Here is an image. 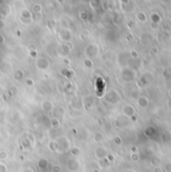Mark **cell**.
Listing matches in <instances>:
<instances>
[{"instance_id": "1", "label": "cell", "mask_w": 171, "mask_h": 172, "mask_svg": "<svg viewBox=\"0 0 171 172\" xmlns=\"http://www.w3.org/2000/svg\"><path fill=\"white\" fill-rule=\"evenodd\" d=\"M58 37H60V40L64 42L68 41H72V37H73V33L70 29L68 28H62L58 31Z\"/></svg>"}, {"instance_id": "2", "label": "cell", "mask_w": 171, "mask_h": 172, "mask_svg": "<svg viewBox=\"0 0 171 172\" xmlns=\"http://www.w3.org/2000/svg\"><path fill=\"white\" fill-rule=\"evenodd\" d=\"M35 65L39 71H46V69L50 67V63L46 57H38L36 59Z\"/></svg>"}, {"instance_id": "3", "label": "cell", "mask_w": 171, "mask_h": 172, "mask_svg": "<svg viewBox=\"0 0 171 172\" xmlns=\"http://www.w3.org/2000/svg\"><path fill=\"white\" fill-rule=\"evenodd\" d=\"M40 108H41V110L43 112H46V113H50V112H52V110H54V103L50 101V100H45V101H43L41 103V105H40Z\"/></svg>"}, {"instance_id": "4", "label": "cell", "mask_w": 171, "mask_h": 172, "mask_svg": "<svg viewBox=\"0 0 171 172\" xmlns=\"http://www.w3.org/2000/svg\"><path fill=\"white\" fill-rule=\"evenodd\" d=\"M79 162H78V160H77L76 158H71L70 160L68 161V164H66V167H68V169L70 171H72V172H75V171H77L79 169Z\"/></svg>"}, {"instance_id": "5", "label": "cell", "mask_w": 171, "mask_h": 172, "mask_svg": "<svg viewBox=\"0 0 171 172\" xmlns=\"http://www.w3.org/2000/svg\"><path fill=\"white\" fill-rule=\"evenodd\" d=\"M98 50H99V48H98L97 44H91V46H89L87 48L86 52H87V54L90 57H92V56H95L96 54H98Z\"/></svg>"}, {"instance_id": "6", "label": "cell", "mask_w": 171, "mask_h": 172, "mask_svg": "<svg viewBox=\"0 0 171 172\" xmlns=\"http://www.w3.org/2000/svg\"><path fill=\"white\" fill-rule=\"evenodd\" d=\"M107 155V151L104 148H97L95 150V156L98 159H104Z\"/></svg>"}, {"instance_id": "7", "label": "cell", "mask_w": 171, "mask_h": 172, "mask_svg": "<svg viewBox=\"0 0 171 172\" xmlns=\"http://www.w3.org/2000/svg\"><path fill=\"white\" fill-rule=\"evenodd\" d=\"M50 124L52 129H54V130H58V129L60 128V121L58 120V118H56V117L50 119Z\"/></svg>"}, {"instance_id": "8", "label": "cell", "mask_w": 171, "mask_h": 172, "mask_svg": "<svg viewBox=\"0 0 171 172\" xmlns=\"http://www.w3.org/2000/svg\"><path fill=\"white\" fill-rule=\"evenodd\" d=\"M37 167L40 169V170H45V169L48 167V159H44V158L39 159V160H38V162H37Z\"/></svg>"}, {"instance_id": "9", "label": "cell", "mask_w": 171, "mask_h": 172, "mask_svg": "<svg viewBox=\"0 0 171 172\" xmlns=\"http://www.w3.org/2000/svg\"><path fill=\"white\" fill-rule=\"evenodd\" d=\"M48 149H50L52 152H56V151L60 150L58 141H50V144H48Z\"/></svg>"}, {"instance_id": "10", "label": "cell", "mask_w": 171, "mask_h": 172, "mask_svg": "<svg viewBox=\"0 0 171 172\" xmlns=\"http://www.w3.org/2000/svg\"><path fill=\"white\" fill-rule=\"evenodd\" d=\"M24 78V71L22 69H16L13 73V79L15 81H21Z\"/></svg>"}, {"instance_id": "11", "label": "cell", "mask_w": 171, "mask_h": 172, "mask_svg": "<svg viewBox=\"0 0 171 172\" xmlns=\"http://www.w3.org/2000/svg\"><path fill=\"white\" fill-rule=\"evenodd\" d=\"M20 15H21V18L22 19H27V20H30L31 19V13H30V11L28 9H22L21 12H20Z\"/></svg>"}, {"instance_id": "12", "label": "cell", "mask_w": 171, "mask_h": 172, "mask_svg": "<svg viewBox=\"0 0 171 172\" xmlns=\"http://www.w3.org/2000/svg\"><path fill=\"white\" fill-rule=\"evenodd\" d=\"M62 48H64V52H72V50L75 48V44L73 41L64 42V46H62Z\"/></svg>"}, {"instance_id": "13", "label": "cell", "mask_w": 171, "mask_h": 172, "mask_svg": "<svg viewBox=\"0 0 171 172\" xmlns=\"http://www.w3.org/2000/svg\"><path fill=\"white\" fill-rule=\"evenodd\" d=\"M31 10H32V12H33L34 14H39L40 12L42 11V5H41V4H39V3L33 4V5H32V7H31Z\"/></svg>"}, {"instance_id": "14", "label": "cell", "mask_w": 171, "mask_h": 172, "mask_svg": "<svg viewBox=\"0 0 171 172\" xmlns=\"http://www.w3.org/2000/svg\"><path fill=\"white\" fill-rule=\"evenodd\" d=\"M83 63H84V67H86V69H92V67H94L93 61H92L90 57H87V58H85L84 61H83Z\"/></svg>"}, {"instance_id": "15", "label": "cell", "mask_w": 171, "mask_h": 172, "mask_svg": "<svg viewBox=\"0 0 171 172\" xmlns=\"http://www.w3.org/2000/svg\"><path fill=\"white\" fill-rule=\"evenodd\" d=\"M80 18L83 20V21H88L90 18V14L88 11H86V10H83V11L80 12Z\"/></svg>"}, {"instance_id": "16", "label": "cell", "mask_w": 171, "mask_h": 172, "mask_svg": "<svg viewBox=\"0 0 171 172\" xmlns=\"http://www.w3.org/2000/svg\"><path fill=\"white\" fill-rule=\"evenodd\" d=\"M71 154H72L74 157H78L79 155L81 154L80 148H78V147H74V148H73L72 150H71Z\"/></svg>"}, {"instance_id": "17", "label": "cell", "mask_w": 171, "mask_h": 172, "mask_svg": "<svg viewBox=\"0 0 171 172\" xmlns=\"http://www.w3.org/2000/svg\"><path fill=\"white\" fill-rule=\"evenodd\" d=\"M28 54H29V56L31 57V58L33 59H37L38 58V52L36 50H30V52H28Z\"/></svg>"}, {"instance_id": "18", "label": "cell", "mask_w": 171, "mask_h": 172, "mask_svg": "<svg viewBox=\"0 0 171 172\" xmlns=\"http://www.w3.org/2000/svg\"><path fill=\"white\" fill-rule=\"evenodd\" d=\"M7 158H8V152H6V151H4V150L0 151V160L4 161Z\"/></svg>"}, {"instance_id": "19", "label": "cell", "mask_w": 171, "mask_h": 172, "mask_svg": "<svg viewBox=\"0 0 171 172\" xmlns=\"http://www.w3.org/2000/svg\"><path fill=\"white\" fill-rule=\"evenodd\" d=\"M62 168L60 164H54L52 167V172H62Z\"/></svg>"}, {"instance_id": "20", "label": "cell", "mask_w": 171, "mask_h": 172, "mask_svg": "<svg viewBox=\"0 0 171 172\" xmlns=\"http://www.w3.org/2000/svg\"><path fill=\"white\" fill-rule=\"evenodd\" d=\"M102 139H103V136H102L101 133H96L93 136V140L95 141V142H100Z\"/></svg>"}, {"instance_id": "21", "label": "cell", "mask_w": 171, "mask_h": 172, "mask_svg": "<svg viewBox=\"0 0 171 172\" xmlns=\"http://www.w3.org/2000/svg\"><path fill=\"white\" fill-rule=\"evenodd\" d=\"M25 85L28 87H32L34 85V81L30 78H27V79H25Z\"/></svg>"}, {"instance_id": "22", "label": "cell", "mask_w": 171, "mask_h": 172, "mask_svg": "<svg viewBox=\"0 0 171 172\" xmlns=\"http://www.w3.org/2000/svg\"><path fill=\"white\" fill-rule=\"evenodd\" d=\"M48 28H50V29H54V26H56V22H54V20H48Z\"/></svg>"}, {"instance_id": "23", "label": "cell", "mask_w": 171, "mask_h": 172, "mask_svg": "<svg viewBox=\"0 0 171 172\" xmlns=\"http://www.w3.org/2000/svg\"><path fill=\"white\" fill-rule=\"evenodd\" d=\"M0 172H7V167L4 163H0Z\"/></svg>"}, {"instance_id": "24", "label": "cell", "mask_w": 171, "mask_h": 172, "mask_svg": "<svg viewBox=\"0 0 171 172\" xmlns=\"http://www.w3.org/2000/svg\"><path fill=\"white\" fill-rule=\"evenodd\" d=\"M36 50L35 46H34V44H29V46H28V52H30V50Z\"/></svg>"}, {"instance_id": "25", "label": "cell", "mask_w": 171, "mask_h": 172, "mask_svg": "<svg viewBox=\"0 0 171 172\" xmlns=\"http://www.w3.org/2000/svg\"><path fill=\"white\" fill-rule=\"evenodd\" d=\"M4 26H5V23H4L3 20L0 18V29H2V28H4Z\"/></svg>"}, {"instance_id": "26", "label": "cell", "mask_w": 171, "mask_h": 172, "mask_svg": "<svg viewBox=\"0 0 171 172\" xmlns=\"http://www.w3.org/2000/svg\"><path fill=\"white\" fill-rule=\"evenodd\" d=\"M22 172H34V170H33V169H31V168H25Z\"/></svg>"}, {"instance_id": "27", "label": "cell", "mask_w": 171, "mask_h": 172, "mask_svg": "<svg viewBox=\"0 0 171 172\" xmlns=\"http://www.w3.org/2000/svg\"><path fill=\"white\" fill-rule=\"evenodd\" d=\"M3 42H4V37H3V35H0V44H3Z\"/></svg>"}, {"instance_id": "28", "label": "cell", "mask_w": 171, "mask_h": 172, "mask_svg": "<svg viewBox=\"0 0 171 172\" xmlns=\"http://www.w3.org/2000/svg\"><path fill=\"white\" fill-rule=\"evenodd\" d=\"M93 172H101L99 169H93Z\"/></svg>"}, {"instance_id": "29", "label": "cell", "mask_w": 171, "mask_h": 172, "mask_svg": "<svg viewBox=\"0 0 171 172\" xmlns=\"http://www.w3.org/2000/svg\"><path fill=\"white\" fill-rule=\"evenodd\" d=\"M108 158H109V159H110V160H111V161L113 160V157H112L111 155H109V156H108Z\"/></svg>"}]
</instances>
